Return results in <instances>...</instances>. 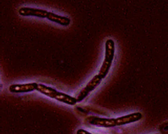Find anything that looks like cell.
Segmentation results:
<instances>
[{"instance_id":"8992f818","label":"cell","mask_w":168,"mask_h":134,"mask_svg":"<svg viewBox=\"0 0 168 134\" xmlns=\"http://www.w3.org/2000/svg\"><path fill=\"white\" fill-rule=\"evenodd\" d=\"M38 86V84L36 83L13 84L9 87V90L11 93H27L37 90Z\"/></svg>"},{"instance_id":"9c48e42d","label":"cell","mask_w":168,"mask_h":134,"mask_svg":"<svg viewBox=\"0 0 168 134\" xmlns=\"http://www.w3.org/2000/svg\"><path fill=\"white\" fill-rule=\"evenodd\" d=\"M76 134H92L89 131H87V130H85L83 129H79L78 131H77Z\"/></svg>"},{"instance_id":"7a4b0ae2","label":"cell","mask_w":168,"mask_h":134,"mask_svg":"<svg viewBox=\"0 0 168 134\" xmlns=\"http://www.w3.org/2000/svg\"><path fill=\"white\" fill-rule=\"evenodd\" d=\"M115 55V43L111 39H108L105 43L104 58L100 68L98 75L102 79L105 78L110 71Z\"/></svg>"},{"instance_id":"ba28073f","label":"cell","mask_w":168,"mask_h":134,"mask_svg":"<svg viewBox=\"0 0 168 134\" xmlns=\"http://www.w3.org/2000/svg\"><path fill=\"white\" fill-rule=\"evenodd\" d=\"M47 19L50 21L61 25L62 26H69L71 22V20L69 17L58 15L53 12H49Z\"/></svg>"},{"instance_id":"52a82bcc","label":"cell","mask_w":168,"mask_h":134,"mask_svg":"<svg viewBox=\"0 0 168 134\" xmlns=\"http://www.w3.org/2000/svg\"><path fill=\"white\" fill-rule=\"evenodd\" d=\"M142 118V115L139 112L133 113L131 114L122 116L116 119V126H123V125L133 123V122H137Z\"/></svg>"},{"instance_id":"6da1fadb","label":"cell","mask_w":168,"mask_h":134,"mask_svg":"<svg viewBox=\"0 0 168 134\" xmlns=\"http://www.w3.org/2000/svg\"><path fill=\"white\" fill-rule=\"evenodd\" d=\"M36 90L47 97L56 99V100L67 104V105H76V103H78L76 97L70 96L63 92H58V90L54 89L50 86L43 85V84H38V88Z\"/></svg>"},{"instance_id":"5b68a950","label":"cell","mask_w":168,"mask_h":134,"mask_svg":"<svg viewBox=\"0 0 168 134\" xmlns=\"http://www.w3.org/2000/svg\"><path fill=\"white\" fill-rule=\"evenodd\" d=\"M88 122L93 126L103 128H113L117 126L116 119H106L97 117H90L87 119Z\"/></svg>"},{"instance_id":"30bf717a","label":"cell","mask_w":168,"mask_h":134,"mask_svg":"<svg viewBox=\"0 0 168 134\" xmlns=\"http://www.w3.org/2000/svg\"><path fill=\"white\" fill-rule=\"evenodd\" d=\"M155 134H159V133H155Z\"/></svg>"},{"instance_id":"277c9868","label":"cell","mask_w":168,"mask_h":134,"mask_svg":"<svg viewBox=\"0 0 168 134\" xmlns=\"http://www.w3.org/2000/svg\"><path fill=\"white\" fill-rule=\"evenodd\" d=\"M19 14L22 17H36L42 19H47L49 11L42 9L24 7L19 10Z\"/></svg>"},{"instance_id":"3957f363","label":"cell","mask_w":168,"mask_h":134,"mask_svg":"<svg viewBox=\"0 0 168 134\" xmlns=\"http://www.w3.org/2000/svg\"><path fill=\"white\" fill-rule=\"evenodd\" d=\"M102 79H103L98 74L93 77L89 81V83L86 85L85 87L81 89V91L78 94V96L76 97L77 99V102H79H79L82 101L91 92L93 91L95 88L101 84Z\"/></svg>"}]
</instances>
